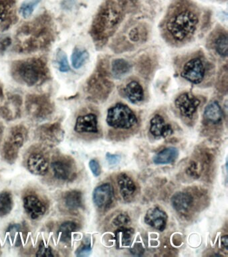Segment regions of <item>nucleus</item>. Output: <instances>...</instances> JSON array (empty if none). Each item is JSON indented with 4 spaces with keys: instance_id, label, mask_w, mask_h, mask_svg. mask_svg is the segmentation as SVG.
Instances as JSON below:
<instances>
[{
    "instance_id": "f257e3e1",
    "label": "nucleus",
    "mask_w": 228,
    "mask_h": 257,
    "mask_svg": "<svg viewBox=\"0 0 228 257\" xmlns=\"http://www.w3.org/2000/svg\"><path fill=\"white\" fill-rule=\"evenodd\" d=\"M198 24L199 18L195 12L182 9L167 18L164 31L167 38L173 43H185L195 34Z\"/></svg>"
},
{
    "instance_id": "f03ea898",
    "label": "nucleus",
    "mask_w": 228,
    "mask_h": 257,
    "mask_svg": "<svg viewBox=\"0 0 228 257\" xmlns=\"http://www.w3.org/2000/svg\"><path fill=\"white\" fill-rule=\"evenodd\" d=\"M121 7L107 4L97 14L92 27V34L97 41H105L114 33L121 21Z\"/></svg>"
},
{
    "instance_id": "7ed1b4c3",
    "label": "nucleus",
    "mask_w": 228,
    "mask_h": 257,
    "mask_svg": "<svg viewBox=\"0 0 228 257\" xmlns=\"http://www.w3.org/2000/svg\"><path fill=\"white\" fill-rule=\"evenodd\" d=\"M45 66L39 59H29L18 62L14 66L13 74L17 79L28 86H35L45 75Z\"/></svg>"
},
{
    "instance_id": "20e7f679",
    "label": "nucleus",
    "mask_w": 228,
    "mask_h": 257,
    "mask_svg": "<svg viewBox=\"0 0 228 257\" xmlns=\"http://www.w3.org/2000/svg\"><path fill=\"white\" fill-rule=\"evenodd\" d=\"M107 122L112 128L128 130L135 127L138 120L137 116L129 106L117 103L108 110Z\"/></svg>"
},
{
    "instance_id": "39448f33",
    "label": "nucleus",
    "mask_w": 228,
    "mask_h": 257,
    "mask_svg": "<svg viewBox=\"0 0 228 257\" xmlns=\"http://www.w3.org/2000/svg\"><path fill=\"white\" fill-rule=\"evenodd\" d=\"M28 133L24 126H16L12 128L3 148V156L10 164H15L19 158L20 150L27 141Z\"/></svg>"
},
{
    "instance_id": "423d86ee",
    "label": "nucleus",
    "mask_w": 228,
    "mask_h": 257,
    "mask_svg": "<svg viewBox=\"0 0 228 257\" xmlns=\"http://www.w3.org/2000/svg\"><path fill=\"white\" fill-rule=\"evenodd\" d=\"M49 170H51L53 178L59 182H72L77 177L75 161L71 157L65 155L54 156Z\"/></svg>"
},
{
    "instance_id": "0eeeda50",
    "label": "nucleus",
    "mask_w": 228,
    "mask_h": 257,
    "mask_svg": "<svg viewBox=\"0 0 228 257\" xmlns=\"http://www.w3.org/2000/svg\"><path fill=\"white\" fill-rule=\"evenodd\" d=\"M25 166L32 174L44 176L48 174L50 159L47 151L41 147H32L26 156Z\"/></svg>"
},
{
    "instance_id": "6e6552de",
    "label": "nucleus",
    "mask_w": 228,
    "mask_h": 257,
    "mask_svg": "<svg viewBox=\"0 0 228 257\" xmlns=\"http://www.w3.org/2000/svg\"><path fill=\"white\" fill-rule=\"evenodd\" d=\"M206 64L199 56L188 60L181 72L182 77L191 83L198 84L203 81L206 75Z\"/></svg>"
},
{
    "instance_id": "1a4fd4ad",
    "label": "nucleus",
    "mask_w": 228,
    "mask_h": 257,
    "mask_svg": "<svg viewBox=\"0 0 228 257\" xmlns=\"http://www.w3.org/2000/svg\"><path fill=\"white\" fill-rule=\"evenodd\" d=\"M24 208L32 220H39L47 213V203L36 192H29L23 197Z\"/></svg>"
},
{
    "instance_id": "9d476101",
    "label": "nucleus",
    "mask_w": 228,
    "mask_h": 257,
    "mask_svg": "<svg viewBox=\"0 0 228 257\" xmlns=\"http://www.w3.org/2000/svg\"><path fill=\"white\" fill-rule=\"evenodd\" d=\"M37 136L39 140L45 146H57L63 140L65 133L61 124L54 123L41 126L38 130Z\"/></svg>"
},
{
    "instance_id": "9b49d317",
    "label": "nucleus",
    "mask_w": 228,
    "mask_h": 257,
    "mask_svg": "<svg viewBox=\"0 0 228 257\" xmlns=\"http://www.w3.org/2000/svg\"><path fill=\"white\" fill-rule=\"evenodd\" d=\"M27 109L30 115L36 119H43L53 111L49 100L39 96H33L27 100Z\"/></svg>"
},
{
    "instance_id": "f8f14e48",
    "label": "nucleus",
    "mask_w": 228,
    "mask_h": 257,
    "mask_svg": "<svg viewBox=\"0 0 228 257\" xmlns=\"http://www.w3.org/2000/svg\"><path fill=\"white\" fill-rule=\"evenodd\" d=\"M199 104L200 100L189 92H184L180 94L175 100V105L179 110L180 114L183 117L188 118L193 117Z\"/></svg>"
},
{
    "instance_id": "ddd939ff",
    "label": "nucleus",
    "mask_w": 228,
    "mask_h": 257,
    "mask_svg": "<svg viewBox=\"0 0 228 257\" xmlns=\"http://www.w3.org/2000/svg\"><path fill=\"white\" fill-rule=\"evenodd\" d=\"M94 204L101 210H108L115 199L114 189L109 183L100 185L94 190L93 194Z\"/></svg>"
},
{
    "instance_id": "4468645a",
    "label": "nucleus",
    "mask_w": 228,
    "mask_h": 257,
    "mask_svg": "<svg viewBox=\"0 0 228 257\" xmlns=\"http://www.w3.org/2000/svg\"><path fill=\"white\" fill-rule=\"evenodd\" d=\"M194 202L193 195L188 192L175 193L171 198V204L174 210L180 214H187L193 208Z\"/></svg>"
},
{
    "instance_id": "2eb2a0df",
    "label": "nucleus",
    "mask_w": 228,
    "mask_h": 257,
    "mask_svg": "<svg viewBox=\"0 0 228 257\" xmlns=\"http://www.w3.org/2000/svg\"><path fill=\"white\" fill-rule=\"evenodd\" d=\"M77 134H97V116L94 113H87L78 116L75 125Z\"/></svg>"
},
{
    "instance_id": "dca6fc26",
    "label": "nucleus",
    "mask_w": 228,
    "mask_h": 257,
    "mask_svg": "<svg viewBox=\"0 0 228 257\" xmlns=\"http://www.w3.org/2000/svg\"><path fill=\"white\" fill-rule=\"evenodd\" d=\"M146 224L159 231H163L167 226V215L158 207L150 208L145 216Z\"/></svg>"
},
{
    "instance_id": "f3484780",
    "label": "nucleus",
    "mask_w": 228,
    "mask_h": 257,
    "mask_svg": "<svg viewBox=\"0 0 228 257\" xmlns=\"http://www.w3.org/2000/svg\"><path fill=\"white\" fill-rule=\"evenodd\" d=\"M62 208L70 213H76L83 208V194L78 190L69 191L62 196Z\"/></svg>"
},
{
    "instance_id": "a211bd4d",
    "label": "nucleus",
    "mask_w": 228,
    "mask_h": 257,
    "mask_svg": "<svg viewBox=\"0 0 228 257\" xmlns=\"http://www.w3.org/2000/svg\"><path fill=\"white\" fill-rule=\"evenodd\" d=\"M89 90L99 96H107L111 90V82L106 78L103 72H99L90 80Z\"/></svg>"
},
{
    "instance_id": "6ab92c4d",
    "label": "nucleus",
    "mask_w": 228,
    "mask_h": 257,
    "mask_svg": "<svg viewBox=\"0 0 228 257\" xmlns=\"http://www.w3.org/2000/svg\"><path fill=\"white\" fill-rule=\"evenodd\" d=\"M117 184L122 198L125 201L131 200L137 192L135 183L125 173H122L117 176Z\"/></svg>"
},
{
    "instance_id": "aec40b11",
    "label": "nucleus",
    "mask_w": 228,
    "mask_h": 257,
    "mask_svg": "<svg viewBox=\"0 0 228 257\" xmlns=\"http://www.w3.org/2000/svg\"><path fill=\"white\" fill-rule=\"evenodd\" d=\"M150 133L155 137H166L173 134V130L169 124L167 123L163 116L155 114L150 121Z\"/></svg>"
},
{
    "instance_id": "412c9836",
    "label": "nucleus",
    "mask_w": 228,
    "mask_h": 257,
    "mask_svg": "<svg viewBox=\"0 0 228 257\" xmlns=\"http://www.w3.org/2000/svg\"><path fill=\"white\" fill-rule=\"evenodd\" d=\"M223 116L221 106L216 101L209 102L204 110V120L207 123L219 124L223 120Z\"/></svg>"
},
{
    "instance_id": "4be33fe9",
    "label": "nucleus",
    "mask_w": 228,
    "mask_h": 257,
    "mask_svg": "<svg viewBox=\"0 0 228 257\" xmlns=\"http://www.w3.org/2000/svg\"><path fill=\"white\" fill-rule=\"evenodd\" d=\"M124 92L128 99L133 103H137L144 99L143 88L136 80L129 82L124 88Z\"/></svg>"
},
{
    "instance_id": "5701e85b",
    "label": "nucleus",
    "mask_w": 228,
    "mask_h": 257,
    "mask_svg": "<svg viewBox=\"0 0 228 257\" xmlns=\"http://www.w3.org/2000/svg\"><path fill=\"white\" fill-rule=\"evenodd\" d=\"M179 156V151L177 148L170 147L164 149L158 153L153 158V162L157 165H167L175 162Z\"/></svg>"
},
{
    "instance_id": "b1692460",
    "label": "nucleus",
    "mask_w": 228,
    "mask_h": 257,
    "mask_svg": "<svg viewBox=\"0 0 228 257\" xmlns=\"http://www.w3.org/2000/svg\"><path fill=\"white\" fill-rule=\"evenodd\" d=\"M79 229V225L74 221H66L60 226L58 236L61 242L67 244L71 241L74 232Z\"/></svg>"
},
{
    "instance_id": "393cba45",
    "label": "nucleus",
    "mask_w": 228,
    "mask_h": 257,
    "mask_svg": "<svg viewBox=\"0 0 228 257\" xmlns=\"http://www.w3.org/2000/svg\"><path fill=\"white\" fill-rule=\"evenodd\" d=\"M9 102L0 108V115L3 116L5 119L10 120L15 119L19 116L21 102L14 98Z\"/></svg>"
},
{
    "instance_id": "a878e982",
    "label": "nucleus",
    "mask_w": 228,
    "mask_h": 257,
    "mask_svg": "<svg viewBox=\"0 0 228 257\" xmlns=\"http://www.w3.org/2000/svg\"><path fill=\"white\" fill-rule=\"evenodd\" d=\"M133 229L121 227L115 232L116 242L120 248L131 246L133 242Z\"/></svg>"
},
{
    "instance_id": "bb28decb",
    "label": "nucleus",
    "mask_w": 228,
    "mask_h": 257,
    "mask_svg": "<svg viewBox=\"0 0 228 257\" xmlns=\"http://www.w3.org/2000/svg\"><path fill=\"white\" fill-rule=\"evenodd\" d=\"M14 200L13 194L9 191L0 192V217L8 216L13 210Z\"/></svg>"
},
{
    "instance_id": "cd10ccee",
    "label": "nucleus",
    "mask_w": 228,
    "mask_h": 257,
    "mask_svg": "<svg viewBox=\"0 0 228 257\" xmlns=\"http://www.w3.org/2000/svg\"><path fill=\"white\" fill-rule=\"evenodd\" d=\"M89 58V54L85 48L77 47L71 56L72 65L75 69H79L85 65Z\"/></svg>"
},
{
    "instance_id": "c85d7f7f",
    "label": "nucleus",
    "mask_w": 228,
    "mask_h": 257,
    "mask_svg": "<svg viewBox=\"0 0 228 257\" xmlns=\"http://www.w3.org/2000/svg\"><path fill=\"white\" fill-rule=\"evenodd\" d=\"M111 70L115 77L119 78L131 71V66L127 60L119 58L112 62Z\"/></svg>"
},
{
    "instance_id": "c756f323",
    "label": "nucleus",
    "mask_w": 228,
    "mask_h": 257,
    "mask_svg": "<svg viewBox=\"0 0 228 257\" xmlns=\"http://www.w3.org/2000/svg\"><path fill=\"white\" fill-rule=\"evenodd\" d=\"M227 36L226 33L219 34L214 40V49L221 57H226L227 55Z\"/></svg>"
},
{
    "instance_id": "7c9ffc66",
    "label": "nucleus",
    "mask_w": 228,
    "mask_h": 257,
    "mask_svg": "<svg viewBox=\"0 0 228 257\" xmlns=\"http://www.w3.org/2000/svg\"><path fill=\"white\" fill-rule=\"evenodd\" d=\"M42 0H26L20 8V13L23 18H29L31 17L38 4Z\"/></svg>"
},
{
    "instance_id": "2f4dec72",
    "label": "nucleus",
    "mask_w": 228,
    "mask_h": 257,
    "mask_svg": "<svg viewBox=\"0 0 228 257\" xmlns=\"http://www.w3.org/2000/svg\"><path fill=\"white\" fill-rule=\"evenodd\" d=\"M58 68L62 72H67L70 70L69 60L67 54L62 50H59L56 56Z\"/></svg>"
},
{
    "instance_id": "473e14b6",
    "label": "nucleus",
    "mask_w": 228,
    "mask_h": 257,
    "mask_svg": "<svg viewBox=\"0 0 228 257\" xmlns=\"http://www.w3.org/2000/svg\"><path fill=\"white\" fill-rule=\"evenodd\" d=\"M22 230H23V227L21 224H12L7 230L12 238L15 239L17 246H19L22 243L21 236L19 234Z\"/></svg>"
},
{
    "instance_id": "72a5a7b5",
    "label": "nucleus",
    "mask_w": 228,
    "mask_h": 257,
    "mask_svg": "<svg viewBox=\"0 0 228 257\" xmlns=\"http://www.w3.org/2000/svg\"><path fill=\"white\" fill-rule=\"evenodd\" d=\"M37 256H54L53 249L50 246H47L45 242H42L39 245V250L37 252Z\"/></svg>"
},
{
    "instance_id": "f704fd0d",
    "label": "nucleus",
    "mask_w": 228,
    "mask_h": 257,
    "mask_svg": "<svg viewBox=\"0 0 228 257\" xmlns=\"http://www.w3.org/2000/svg\"><path fill=\"white\" fill-rule=\"evenodd\" d=\"M130 218L127 214H120L117 215L114 219L113 221V224L115 226L119 227H125L130 222Z\"/></svg>"
},
{
    "instance_id": "c9c22d12",
    "label": "nucleus",
    "mask_w": 228,
    "mask_h": 257,
    "mask_svg": "<svg viewBox=\"0 0 228 257\" xmlns=\"http://www.w3.org/2000/svg\"><path fill=\"white\" fill-rule=\"evenodd\" d=\"M92 248L90 244H83L76 251L77 256H88L91 254Z\"/></svg>"
},
{
    "instance_id": "e433bc0d",
    "label": "nucleus",
    "mask_w": 228,
    "mask_h": 257,
    "mask_svg": "<svg viewBox=\"0 0 228 257\" xmlns=\"http://www.w3.org/2000/svg\"><path fill=\"white\" fill-rule=\"evenodd\" d=\"M89 168L94 176L98 177L101 174V167L99 163L96 160H91L89 162Z\"/></svg>"
},
{
    "instance_id": "4c0bfd02",
    "label": "nucleus",
    "mask_w": 228,
    "mask_h": 257,
    "mask_svg": "<svg viewBox=\"0 0 228 257\" xmlns=\"http://www.w3.org/2000/svg\"><path fill=\"white\" fill-rule=\"evenodd\" d=\"M141 30L139 28H134L129 32V38L132 41L137 42L141 39Z\"/></svg>"
},
{
    "instance_id": "58836bf2",
    "label": "nucleus",
    "mask_w": 228,
    "mask_h": 257,
    "mask_svg": "<svg viewBox=\"0 0 228 257\" xmlns=\"http://www.w3.org/2000/svg\"><path fill=\"white\" fill-rule=\"evenodd\" d=\"M7 9L5 2L0 0V24L3 23L7 17Z\"/></svg>"
},
{
    "instance_id": "ea45409f",
    "label": "nucleus",
    "mask_w": 228,
    "mask_h": 257,
    "mask_svg": "<svg viewBox=\"0 0 228 257\" xmlns=\"http://www.w3.org/2000/svg\"><path fill=\"white\" fill-rule=\"evenodd\" d=\"M106 157H107V160L110 165H117L118 163H119L120 160H121L120 157L117 156V155H113L109 154V153L107 154V156Z\"/></svg>"
},
{
    "instance_id": "a19ab883",
    "label": "nucleus",
    "mask_w": 228,
    "mask_h": 257,
    "mask_svg": "<svg viewBox=\"0 0 228 257\" xmlns=\"http://www.w3.org/2000/svg\"><path fill=\"white\" fill-rule=\"evenodd\" d=\"M131 253L134 255H140L143 254L144 252V249L141 244H136L135 246L131 248Z\"/></svg>"
},
{
    "instance_id": "79ce46f5",
    "label": "nucleus",
    "mask_w": 228,
    "mask_h": 257,
    "mask_svg": "<svg viewBox=\"0 0 228 257\" xmlns=\"http://www.w3.org/2000/svg\"><path fill=\"white\" fill-rule=\"evenodd\" d=\"M11 44V40L10 38H5L0 42V50H5Z\"/></svg>"
},
{
    "instance_id": "37998d69",
    "label": "nucleus",
    "mask_w": 228,
    "mask_h": 257,
    "mask_svg": "<svg viewBox=\"0 0 228 257\" xmlns=\"http://www.w3.org/2000/svg\"><path fill=\"white\" fill-rule=\"evenodd\" d=\"M221 244H222V246H223V248H225V250H227V246H228L227 235H225V236H223V237H222Z\"/></svg>"
},
{
    "instance_id": "c03bdc74",
    "label": "nucleus",
    "mask_w": 228,
    "mask_h": 257,
    "mask_svg": "<svg viewBox=\"0 0 228 257\" xmlns=\"http://www.w3.org/2000/svg\"><path fill=\"white\" fill-rule=\"evenodd\" d=\"M3 127H2V124H0V140H2V136H3Z\"/></svg>"
}]
</instances>
